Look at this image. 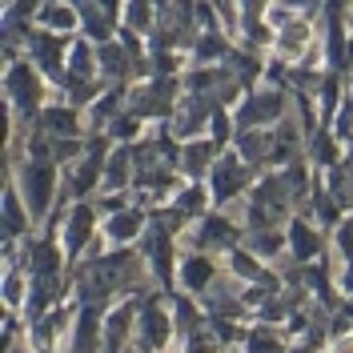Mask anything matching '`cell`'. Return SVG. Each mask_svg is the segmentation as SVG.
<instances>
[{"label": "cell", "instance_id": "obj_7", "mask_svg": "<svg viewBox=\"0 0 353 353\" xmlns=\"http://www.w3.org/2000/svg\"><path fill=\"white\" fill-rule=\"evenodd\" d=\"M129 325H132V309H117L109 321V350H121V337L129 333Z\"/></svg>", "mask_w": 353, "mask_h": 353}, {"label": "cell", "instance_id": "obj_4", "mask_svg": "<svg viewBox=\"0 0 353 353\" xmlns=\"http://www.w3.org/2000/svg\"><path fill=\"white\" fill-rule=\"evenodd\" d=\"M165 337H169V317L157 305H149L145 309V341H149V345H161Z\"/></svg>", "mask_w": 353, "mask_h": 353}, {"label": "cell", "instance_id": "obj_17", "mask_svg": "<svg viewBox=\"0 0 353 353\" xmlns=\"http://www.w3.org/2000/svg\"><path fill=\"white\" fill-rule=\"evenodd\" d=\"M337 353H353V341H341V345H337Z\"/></svg>", "mask_w": 353, "mask_h": 353}, {"label": "cell", "instance_id": "obj_14", "mask_svg": "<svg viewBox=\"0 0 353 353\" xmlns=\"http://www.w3.org/2000/svg\"><path fill=\"white\" fill-rule=\"evenodd\" d=\"M44 21L52 24V28H68L72 24V12L68 8H44Z\"/></svg>", "mask_w": 353, "mask_h": 353}, {"label": "cell", "instance_id": "obj_9", "mask_svg": "<svg viewBox=\"0 0 353 353\" xmlns=\"http://www.w3.org/2000/svg\"><path fill=\"white\" fill-rule=\"evenodd\" d=\"M293 245H297V257H313L317 253V241H313V233L305 225H293Z\"/></svg>", "mask_w": 353, "mask_h": 353}, {"label": "cell", "instance_id": "obj_10", "mask_svg": "<svg viewBox=\"0 0 353 353\" xmlns=\"http://www.w3.org/2000/svg\"><path fill=\"white\" fill-rule=\"evenodd\" d=\"M209 273H213V269H209V261H201V257H193V261L185 265V277L193 281V289L205 285V281H209Z\"/></svg>", "mask_w": 353, "mask_h": 353}, {"label": "cell", "instance_id": "obj_16", "mask_svg": "<svg viewBox=\"0 0 353 353\" xmlns=\"http://www.w3.org/2000/svg\"><path fill=\"white\" fill-rule=\"evenodd\" d=\"M341 249H345V253H353V225H345V229H341Z\"/></svg>", "mask_w": 353, "mask_h": 353}, {"label": "cell", "instance_id": "obj_5", "mask_svg": "<svg viewBox=\"0 0 353 353\" xmlns=\"http://www.w3.org/2000/svg\"><path fill=\"white\" fill-rule=\"evenodd\" d=\"M241 181H245V173L233 165V161H221L217 165V193L221 197H233V193L241 189Z\"/></svg>", "mask_w": 353, "mask_h": 353}, {"label": "cell", "instance_id": "obj_11", "mask_svg": "<svg viewBox=\"0 0 353 353\" xmlns=\"http://www.w3.org/2000/svg\"><path fill=\"white\" fill-rule=\"evenodd\" d=\"M137 233V213H121L112 221V237H132Z\"/></svg>", "mask_w": 353, "mask_h": 353}, {"label": "cell", "instance_id": "obj_2", "mask_svg": "<svg viewBox=\"0 0 353 353\" xmlns=\"http://www.w3.org/2000/svg\"><path fill=\"white\" fill-rule=\"evenodd\" d=\"M48 189H52V169L37 165L28 173V201H32V209H44L48 205Z\"/></svg>", "mask_w": 353, "mask_h": 353}, {"label": "cell", "instance_id": "obj_8", "mask_svg": "<svg viewBox=\"0 0 353 353\" xmlns=\"http://www.w3.org/2000/svg\"><path fill=\"white\" fill-rule=\"evenodd\" d=\"M85 12V24L92 37H105L109 32V24H105V17H112V8H81Z\"/></svg>", "mask_w": 353, "mask_h": 353}, {"label": "cell", "instance_id": "obj_6", "mask_svg": "<svg viewBox=\"0 0 353 353\" xmlns=\"http://www.w3.org/2000/svg\"><path fill=\"white\" fill-rule=\"evenodd\" d=\"M88 229H92V209H77V213H72V225H68V245L81 249L85 237H88Z\"/></svg>", "mask_w": 353, "mask_h": 353}, {"label": "cell", "instance_id": "obj_15", "mask_svg": "<svg viewBox=\"0 0 353 353\" xmlns=\"http://www.w3.org/2000/svg\"><path fill=\"white\" fill-rule=\"evenodd\" d=\"M137 132V117H121L117 121V137H132Z\"/></svg>", "mask_w": 353, "mask_h": 353}, {"label": "cell", "instance_id": "obj_13", "mask_svg": "<svg viewBox=\"0 0 353 353\" xmlns=\"http://www.w3.org/2000/svg\"><path fill=\"white\" fill-rule=\"evenodd\" d=\"M44 125H48L52 132H72V112H48Z\"/></svg>", "mask_w": 353, "mask_h": 353}, {"label": "cell", "instance_id": "obj_3", "mask_svg": "<svg viewBox=\"0 0 353 353\" xmlns=\"http://www.w3.org/2000/svg\"><path fill=\"white\" fill-rule=\"evenodd\" d=\"M8 88H12V97L21 101V105H37V81L28 77V68H12V77H8Z\"/></svg>", "mask_w": 353, "mask_h": 353}, {"label": "cell", "instance_id": "obj_12", "mask_svg": "<svg viewBox=\"0 0 353 353\" xmlns=\"http://www.w3.org/2000/svg\"><path fill=\"white\" fill-rule=\"evenodd\" d=\"M209 153H213V149H209V145H197V149H193V153L185 157V169H193V173H201V169H205V165H209Z\"/></svg>", "mask_w": 353, "mask_h": 353}, {"label": "cell", "instance_id": "obj_18", "mask_svg": "<svg viewBox=\"0 0 353 353\" xmlns=\"http://www.w3.org/2000/svg\"><path fill=\"white\" fill-rule=\"evenodd\" d=\"M345 289H353V269H350V273H345Z\"/></svg>", "mask_w": 353, "mask_h": 353}, {"label": "cell", "instance_id": "obj_1", "mask_svg": "<svg viewBox=\"0 0 353 353\" xmlns=\"http://www.w3.org/2000/svg\"><path fill=\"white\" fill-rule=\"evenodd\" d=\"M281 112V97L277 92H265V97H257V101H249L241 112L245 125H261V121H269V117H277Z\"/></svg>", "mask_w": 353, "mask_h": 353}]
</instances>
